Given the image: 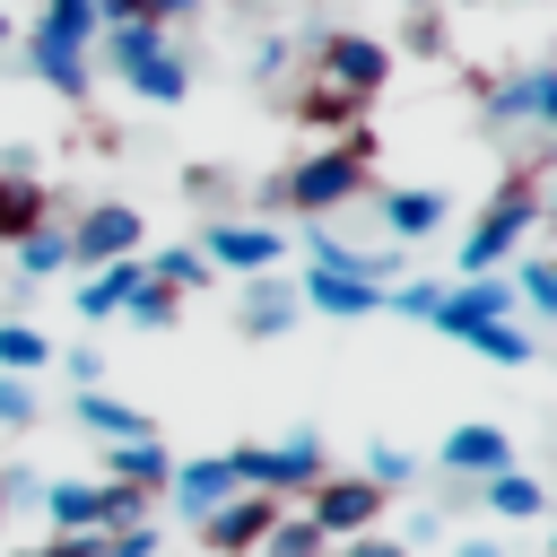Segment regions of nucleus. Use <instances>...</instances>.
Instances as JSON below:
<instances>
[{
  "mask_svg": "<svg viewBox=\"0 0 557 557\" xmlns=\"http://www.w3.org/2000/svg\"><path fill=\"white\" fill-rule=\"evenodd\" d=\"M383 78H392V52L374 44V35H322L313 44V96H305V122H357L374 96H383Z\"/></svg>",
  "mask_w": 557,
  "mask_h": 557,
  "instance_id": "1",
  "label": "nucleus"
},
{
  "mask_svg": "<svg viewBox=\"0 0 557 557\" xmlns=\"http://www.w3.org/2000/svg\"><path fill=\"white\" fill-rule=\"evenodd\" d=\"M366 165H374V139H366V131H348V139H331V148L296 157V165L278 174V191H270V200H287V209L313 226V218H331V209H348V200L366 191Z\"/></svg>",
  "mask_w": 557,
  "mask_h": 557,
  "instance_id": "2",
  "label": "nucleus"
},
{
  "mask_svg": "<svg viewBox=\"0 0 557 557\" xmlns=\"http://www.w3.org/2000/svg\"><path fill=\"white\" fill-rule=\"evenodd\" d=\"M531 226H540V174H505L496 200H487V209L470 218V235H461V278H487Z\"/></svg>",
  "mask_w": 557,
  "mask_h": 557,
  "instance_id": "3",
  "label": "nucleus"
},
{
  "mask_svg": "<svg viewBox=\"0 0 557 557\" xmlns=\"http://www.w3.org/2000/svg\"><path fill=\"white\" fill-rule=\"evenodd\" d=\"M226 461H235V479H244V487H261V496H278V505H287V496H305V487H313V479L331 470V453H322V435H278V444H235Z\"/></svg>",
  "mask_w": 557,
  "mask_h": 557,
  "instance_id": "4",
  "label": "nucleus"
},
{
  "mask_svg": "<svg viewBox=\"0 0 557 557\" xmlns=\"http://www.w3.org/2000/svg\"><path fill=\"white\" fill-rule=\"evenodd\" d=\"M383 505H392V496H383L374 479H357V470H322V479L305 487V505H296V513H305L322 540H357V531H374V522H383Z\"/></svg>",
  "mask_w": 557,
  "mask_h": 557,
  "instance_id": "5",
  "label": "nucleus"
},
{
  "mask_svg": "<svg viewBox=\"0 0 557 557\" xmlns=\"http://www.w3.org/2000/svg\"><path fill=\"white\" fill-rule=\"evenodd\" d=\"M139 244H148V209H131V200H96L87 218H70V270L131 261Z\"/></svg>",
  "mask_w": 557,
  "mask_h": 557,
  "instance_id": "6",
  "label": "nucleus"
},
{
  "mask_svg": "<svg viewBox=\"0 0 557 557\" xmlns=\"http://www.w3.org/2000/svg\"><path fill=\"white\" fill-rule=\"evenodd\" d=\"M191 252H200L209 270H235V278H261V270H278V261H287V235H278V226H252V218H209Z\"/></svg>",
  "mask_w": 557,
  "mask_h": 557,
  "instance_id": "7",
  "label": "nucleus"
},
{
  "mask_svg": "<svg viewBox=\"0 0 557 557\" xmlns=\"http://www.w3.org/2000/svg\"><path fill=\"white\" fill-rule=\"evenodd\" d=\"M513 305H522L513 278H453V287L435 296L426 322H435L444 339H470V331H487V322H513Z\"/></svg>",
  "mask_w": 557,
  "mask_h": 557,
  "instance_id": "8",
  "label": "nucleus"
},
{
  "mask_svg": "<svg viewBox=\"0 0 557 557\" xmlns=\"http://www.w3.org/2000/svg\"><path fill=\"white\" fill-rule=\"evenodd\" d=\"M435 470H453L461 487H479V479L513 470V444H505V426H496V418H461V426L435 444Z\"/></svg>",
  "mask_w": 557,
  "mask_h": 557,
  "instance_id": "9",
  "label": "nucleus"
},
{
  "mask_svg": "<svg viewBox=\"0 0 557 557\" xmlns=\"http://www.w3.org/2000/svg\"><path fill=\"white\" fill-rule=\"evenodd\" d=\"M244 496V479H235V461L226 453H200V461H174V479H165V505L183 513V522H209L218 505H235Z\"/></svg>",
  "mask_w": 557,
  "mask_h": 557,
  "instance_id": "10",
  "label": "nucleus"
},
{
  "mask_svg": "<svg viewBox=\"0 0 557 557\" xmlns=\"http://www.w3.org/2000/svg\"><path fill=\"white\" fill-rule=\"evenodd\" d=\"M270 522H278V496H261V487H244L235 505H218V513H209V522H191V531H200V540H209L218 557H252Z\"/></svg>",
  "mask_w": 557,
  "mask_h": 557,
  "instance_id": "11",
  "label": "nucleus"
},
{
  "mask_svg": "<svg viewBox=\"0 0 557 557\" xmlns=\"http://www.w3.org/2000/svg\"><path fill=\"white\" fill-rule=\"evenodd\" d=\"M26 61H35V78H44V87H61L70 104H78V96H87V78H96V70H87V44H78V35H61V26H44V17L26 26Z\"/></svg>",
  "mask_w": 557,
  "mask_h": 557,
  "instance_id": "12",
  "label": "nucleus"
},
{
  "mask_svg": "<svg viewBox=\"0 0 557 557\" xmlns=\"http://www.w3.org/2000/svg\"><path fill=\"white\" fill-rule=\"evenodd\" d=\"M296 305H313L331 322H366V313H383V287L348 278V270H313V278H296Z\"/></svg>",
  "mask_w": 557,
  "mask_h": 557,
  "instance_id": "13",
  "label": "nucleus"
},
{
  "mask_svg": "<svg viewBox=\"0 0 557 557\" xmlns=\"http://www.w3.org/2000/svg\"><path fill=\"white\" fill-rule=\"evenodd\" d=\"M548 87H557V70H548V61H540V70H513V78H496V87L479 96V113H487L496 131H522V122H540Z\"/></svg>",
  "mask_w": 557,
  "mask_h": 557,
  "instance_id": "14",
  "label": "nucleus"
},
{
  "mask_svg": "<svg viewBox=\"0 0 557 557\" xmlns=\"http://www.w3.org/2000/svg\"><path fill=\"white\" fill-rule=\"evenodd\" d=\"M44 218H52V191L9 157V165H0V252H9V244H26Z\"/></svg>",
  "mask_w": 557,
  "mask_h": 557,
  "instance_id": "15",
  "label": "nucleus"
},
{
  "mask_svg": "<svg viewBox=\"0 0 557 557\" xmlns=\"http://www.w3.org/2000/svg\"><path fill=\"white\" fill-rule=\"evenodd\" d=\"M444 209H453V200H444L435 183H409V191L383 200V235H392V244H426V235L444 226Z\"/></svg>",
  "mask_w": 557,
  "mask_h": 557,
  "instance_id": "16",
  "label": "nucleus"
},
{
  "mask_svg": "<svg viewBox=\"0 0 557 557\" xmlns=\"http://www.w3.org/2000/svg\"><path fill=\"white\" fill-rule=\"evenodd\" d=\"M44 513H52V540L104 531V479H61V487H44Z\"/></svg>",
  "mask_w": 557,
  "mask_h": 557,
  "instance_id": "17",
  "label": "nucleus"
},
{
  "mask_svg": "<svg viewBox=\"0 0 557 557\" xmlns=\"http://www.w3.org/2000/svg\"><path fill=\"white\" fill-rule=\"evenodd\" d=\"M470 496H487L496 522H540V513H548V479H531V470H496V479H479Z\"/></svg>",
  "mask_w": 557,
  "mask_h": 557,
  "instance_id": "18",
  "label": "nucleus"
},
{
  "mask_svg": "<svg viewBox=\"0 0 557 557\" xmlns=\"http://www.w3.org/2000/svg\"><path fill=\"white\" fill-rule=\"evenodd\" d=\"M139 261H148V252H131V261H104V270H87V278H78V313H87V322H113V313L131 305V287H139Z\"/></svg>",
  "mask_w": 557,
  "mask_h": 557,
  "instance_id": "19",
  "label": "nucleus"
},
{
  "mask_svg": "<svg viewBox=\"0 0 557 557\" xmlns=\"http://www.w3.org/2000/svg\"><path fill=\"white\" fill-rule=\"evenodd\" d=\"M305 305H296V287L287 278H244V305H235V322L252 331V339H270V331H287Z\"/></svg>",
  "mask_w": 557,
  "mask_h": 557,
  "instance_id": "20",
  "label": "nucleus"
},
{
  "mask_svg": "<svg viewBox=\"0 0 557 557\" xmlns=\"http://www.w3.org/2000/svg\"><path fill=\"white\" fill-rule=\"evenodd\" d=\"M70 418L87 426V435H104V444H131V435H157L131 400H113V392H70Z\"/></svg>",
  "mask_w": 557,
  "mask_h": 557,
  "instance_id": "21",
  "label": "nucleus"
},
{
  "mask_svg": "<svg viewBox=\"0 0 557 557\" xmlns=\"http://www.w3.org/2000/svg\"><path fill=\"white\" fill-rule=\"evenodd\" d=\"M165 479H174V453H165L157 435H131V444H113V487L165 496Z\"/></svg>",
  "mask_w": 557,
  "mask_h": 557,
  "instance_id": "22",
  "label": "nucleus"
},
{
  "mask_svg": "<svg viewBox=\"0 0 557 557\" xmlns=\"http://www.w3.org/2000/svg\"><path fill=\"white\" fill-rule=\"evenodd\" d=\"M96 44H104V70H122V78H131V70H148V61H157V52H174V44H165V26H157V17H131V26H104V35H96Z\"/></svg>",
  "mask_w": 557,
  "mask_h": 557,
  "instance_id": "23",
  "label": "nucleus"
},
{
  "mask_svg": "<svg viewBox=\"0 0 557 557\" xmlns=\"http://www.w3.org/2000/svg\"><path fill=\"white\" fill-rule=\"evenodd\" d=\"M122 87H131V96H148V104H183V96H191V61H183V52H157V61H148V70H131Z\"/></svg>",
  "mask_w": 557,
  "mask_h": 557,
  "instance_id": "24",
  "label": "nucleus"
},
{
  "mask_svg": "<svg viewBox=\"0 0 557 557\" xmlns=\"http://www.w3.org/2000/svg\"><path fill=\"white\" fill-rule=\"evenodd\" d=\"M9 252H17V270H26V278H52V270H70V226H61V218H44V226H35L26 244H9Z\"/></svg>",
  "mask_w": 557,
  "mask_h": 557,
  "instance_id": "25",
  "label": "nucleus"
},
{
  "mask_svg": "<svg viewBox=\"0 0 557 557\" xmlns=\"http://www.w3.org/2000/svg\"><path fill=\"white\" fill-rule=\"evenodd\" d=\"M174 313H183V296H174L165 278H148V261H139V287H131V305H122V322H131V331H165Z\"/></svg>",
  "mask_w": 557,
  "mask_h": 557,
  "instance_id": "26",
  "label": "nucleus"
},
{
  "mask_svg": "<svg viewBox=\"0 0 557 557\" xmlns=\"http://www.w3.org/2000/svg\"><path fill=\"white\" fill-rule=\"evenodd\" d=\"M52 366V339L35 322H0V374H44Z\"/></svg>",
  "mask_w": 557,
  "mask_h": 557,
  "instance_id": "27",
  "label": "nucleus"
},
{
  "mask_svg": "<svg viewBox=\"0 0 557 557\" xmlns=\"http://www.w3.org/2000/svg\"><path fill=\"white\" fill-rule=\"evenodd\" d=\"M322 548H331V540H322L305 513H287V505H278V522L261 531V548H252V557H322Z\"/></svg>",
  "mask_w": 557,
  "mask_h": 557,
  "instance_id": "28",
  "label": "nucleus"
},
{
  "mask_svg": "<svg viewBox=\"0 0 557 557\" xmlns=\"http://www.w3.org/2000/svg\"><path fill=\"white\" fill-rule=\"evenodd\" d=\"M191 9H200V0H96V35H104V26H131V17H157V26H165V17H191Z\"/></svg>",
  "mask_w": 557,
  "mask_h": 557,
  "instance_id": "29",
  "label": "nucleus"
},
{
  "mask_svg": "<svg viewBox=\"0 0 557 557\" xmlns=\"http://www.w3.org/2000/svg\"><path fill=\"white\" fill-rule=\"evenodd\" d=\"M148 278H165L174 296H191V287H209V261H200L191 244H174V252H157V261H148Z\"/></svg>",
  "mask_w": 557,
  "mask_h": 557,
  "instance_id": "30",
  "label": "nucleus"
},
{
  "mask_svg": "<svg viewBox=\"0 0 557 557\" xmlns=\"http://www.w3.org/2000/svg\"><path fill=\"white\" fill-rule=\"evenodd\" d=\"M461 348H479V357H487V366H531V339H522V331H513V322H487V331H470V339H461Z\"/></svg>",
  "mask_w": 557,
  "mask_h": 557,
  "instance_id": "31",
  "label": "nucleus"
},
{
  "mask_svg": "<svg viewBox=\"0 0 557 557\" xmlns=\"http://www.w3.org/2000/svg\"><path fill=\"white\" fill-rule=\"evenodd\" d=\"M357 479H374V487H383V496H392V487H409V479H418V453H400V444H374V453H366V470H357Z\"/></svg>",
  "mask_w": 557,
  "mask_h": 557,
  "instance_id": "32",
  "label": "nucleus"
},
{
  "mask_svg": "<svg viewBox=\"0 0 557 557\" xmlns=\"http://www.w3.org/2000/svg\"><path fill=\"white\" fill-rule=\"evenodd\" d=\"M44 409H35V383L26 374H0V426H35Z\"/></svg>",
  "mask_w": 557,
  "mask_h": 557,
  "instance_id": "33",
  "label": "nucleus"
},
{
  "mask_svg": "<svg viewBox=\"0 0 557 557\" xmlns=\"http://www.w3.org/2000/svg\"><path fill=\"white\" fill-rule=\"evenodd\" d=\"M513 296H522V305H540V313L557 322V261H531V270L513 278Z\"/></svg>",
  "mask_w": 557,
  "mask_h": 557,
  "instance_id": "34",
  "label": "nucleus"
},
{
  "mask_svg": "<svg viewBox=\"0 0 557 557\" xmlns=\"http://www.w3.org/2000/svg\"><path fill=\"white\" fill-rule=\"evenodd\" d=\"M44 26H61V35L96 44V0H52V9H44Z\"/></svg>",
  "mask_w": 557,
  "mask_h": 557,
  "instance_id": "35",
  "label": "nucleus"
},
{
  "mask_svg": "<svg viewBox=\"0 0 557 557\" xmlns=\"http://www.w3.org/2000/svg\"><path fill=\"white\" fill-rule=\"evenodd\" d=\"M435 296H444L435 278H409V287H383V305H392V313H409V322H426V313H435Z\"/></svg>",
  "mask_w": 557,
  "mask_h": 557,
  "instance_id": "36",
  "label": "nucleus"
},
{
  "mask_svg": "<svg viewBox=\"0 0 557 557\" xmlns=\"http://www.w3.org/2000/svg\"><path fill=\"white\" fill-rule=\"evenodd\" d=\"M104 557H157V522H113L104 531Z\"/></svg>",
  "mask_w": 557,
  "mask_h": 557,
  "instance_id": "37",
  "label": "nucleus"
},
{
  "mask_svg": "<svg viewBox=\"0 0 557 557\" xmlns=\"http://www.w3.org/2000/svg\"><path fill=\"white\" fill-rule=\"evenodd\" d=\"M339 557H409V548L383 540V531H357V540H339Z\"/></svg>",
  "mask_w": 557,
  "mask_h": 557,
  "instance_id": "38",
  "label": "nucleus"
},
{
  "mask_svg": "<svg viewBox=\"0 0 557 557\" xmlns=\"http://www.w3.org/2000/svg\"><path fill=\"white\" fill-rule=\"evenodd\" d=\"M453 557H505V540L496 531H470V540H453Z\"/></svg>",
  "mask_w": 557,
  "mask_h": 557,
  "instance_id": "39",
  "label": "nucleus"
},
{
  "mask_svg": "<svg viewBox=\"0 0 557 557\" xmlns=\"http://www.w3.org/2000/svg\"><path fill=\"white\" fill-rule=\"evenodd\" d=\"M540 131H548V139H557V87H548V104H540Z\"/></svg>",
  "mask_w": 557,
  "mask_h": 557,
  "instance_id": "40",
  "label": "nucleus"
},
{
  "mask_svg": "<svg viewBox=\"0 0 557 557\" xmlns=\"http://www.w3.org/2000/svg\"><path fill=\"white\" fill-rule=\"evenodd\" d=\"M540 218H557V174H548V183H540Z\"/></svg>",
  "mask_w": 557,
  "mask_h": 557,
  "instance_id": "41",
  "label": "nucleus"
},
{
  "mask_svg": "<svg viewBox=\"0 0 557 557\" xmlns=\"http://www.w3.org/2000/svg\"><path fill=\"white\" fill-rule=\"evenodd\" d=\"M9 44H17V26H9V9H0V52H9Z\"/></svg>",
  "mask_w": 557,
  "mask_h": 557,
  "instance_id": "42",
  "label": "nucleus"
},
{
  "mask_svg": "<svg viewBox=\"0 0 557 557\" xmlns=\"http://www.w3.org/2000/svg\"><path fill=\"white\" fill-rule=\"evenodd\" d=\"M453 9H487V0H453Z\"/></svg>",
  "mask_w": 557,
  "mask_h": 557,
  "instance_id": "43",
  "label": "nucleus"
},
{
  "mask_svg": "<svg viewBox=\"0 0 557 557\" xmlns=\"http://www.w3.org/2000/svg\"><path fill=\"white\" fill-rule=\"evenodd\" d=\"M0 513H9V479H0Z\"/></svg>",
  "mask_w": 557,
  "mask_h": 557,
  "instance_id": "44",
  "label": "nucleus"
},
{
  "mask_svg": "<svg viewBox=\"0 0 557 557\" xmlns=\"http://www.w3.org/2000/svg\"><path fill=\"white\" fill-rule=\"evenodd\" d=\"M409 9H435V0H409Z\"/></svg>",
  "mask_w": 557,
  "mask_h": 557,
  "instance_id": "45",
  "label": "nucleus"
},
{
  "mask_svg": "<svg viewBox=\"0 0 557 557\" xmlns=\"http://www.w3.org/2000/svg\"><path fill=\"white\" fill-rule=\"evenodd\" d=\"M548 557H557V531H548Z\"/></svg>",
  "mask_w": 557,
  "mask_h": 557,
  "instance_id": "46",
  "label": "nucleus"
}]
</instances>
